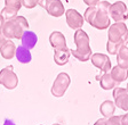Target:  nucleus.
Here are the masks:
<instances>
[{
  "instance_id": "1",
  "label": "nucleus",
  "mask_w": 128,
  "mask_h": 125,
  "mask_svg": "<svg viewBox=\"0 0 128 125\" xmlns=\"http://www.w3.org/2000/svg\"><path fill=\"white\" fill-rule=\"evenodd\" d=\"M111 3L108 1H100L96 6H88L85 11V21L97 30H105L110 26L109 8Z\"/></svg>"
},
{
  "instance_id": "2",
  "label": "nucleus",
  "mask_w": 128,
  "mask_h": 125,
  "mask_svg": "<svg viewBox=\"0 0 128 125\" xmlns=\"http://www.w3.org/2000/svg\"><path fill=\"white\" fill-rule=\"evenodd\" d=\"M74 43L77 45L76 50H71V55L80 61H87L92 57V48L89 44V37L81 29L74 32Z\"/></svg>"
},
{
  "instance_id": "3",
  "label": "nucleus",
  "mask_w": 128,
  "mask_h": 125,
  "mask_svg": "<svg viewBox=\"0 0 128 125\" xmlns=\"http://www.w3.org/2000/svg\"><path fill=\"white\" fill-rule=\"evenodd\" d=\"M108 39L111 43L121 47L128 43V29L124 22H116L109 26Z\"/></svg>"
},
{
  "instance_id": "4",
  "label": "nucleus",
  "mask_w": 128,
  "mask_h": 125,
  "mask_svg": "<svg viewBox=\"0 0 128 125\" xmlns=\"http://www.w3.org/2000/svg\"><path fill=\"white\" fill-rule=\"evenodd\" d=\"M24 31L25 29L16 18L6 21L1 30L6 39H21Z\"/></svg>"
},
{
  "instance_id": "5",
  "label": "nucleus",
  "mask_w": 128,
  "mask_h": 125,
  "mask_svg": "<svg viewBox=\"0 0 128 125\" xmlns=\"http://www.w3.org/2000/svg\"><path fill=\"white\" fill-rule=\"evenodd\" d=\"M0 84L8 90H13L18 84V77L13 71V66H7L0 71Z\"/></svg>"
},
{
  "instance_id": "6",
  "label": "nucleus",
  "mask_w": 128,
  "mask_h": 125,
  "mask_svg": "<svg viewBox=\"0 0 128 125\" xmlns=\"http://www.w3.org/2000/svg\"><path fill=\"white\" fill-rule=\"evenodd\" d=\"M70 82H71V80H70V76L66 73H60L53 83L52 94L54 97H57V98L64 96V93L66 92L68 88H69Z\"/></svg>"
},
{
  "instance_id": "7",
  "label": "nucleus",
  "mask_w": 128,
  "mask_h": 125,
  "mask_svg": "<svg viewBox=\"0 0 128 125\" xmlns=\"http://www.w3.org/2000/svg\"><path fill=\"white\" fill-rule=\"evenodd\" d=\"M109 14L114 22H125L126 19H128L127 6L122 1H116L114 3L110 5Z\"/></svg>"
},
{
  "instance_id": "8",
  "label": "nucleus",
  "mask_w": 128,
  "mask_h": 125,
  "mask_svg": "<svg viewBox=\"0 0 128 125\" xmlns=\"http://www.w3.org/2000/svg\"><path fill=\"white\" fill-rule=\"evenodd\" d=\"M46 9L50 16L54 17H61L65 11H64V6L61 0H42L39 3Z\"/></svg>"
},
{
  "instance_id": "9",
  "label": "nucleus",
  "mask_w": 128,
  "mask_h": 125,
  "mask_svg": "<svg viewBox=\"0 0 128 125\" xmlns=\"http://www.w3.org/2000/svg\"><path fill=\"white\" fill-rule=\"evenodd\" d=\"M90 60L93 63V65L95 67H97L98 69H101L102 72L108 73L111 71L112 66H111V60H110L109 56L104 55V53H94L92 55Z\"/></svg>"
},
{
  "instance_id": "10",
  "label": "nucleus",
  "mask_w": 128,
  "mask_h": 125,
  "mask_svg": "<svg viewBox=\"0 0 128 125\" xmlns=\"http://www.w3.org/2000/svg\"><path fill=\"white\" fill-rule=\"evenodd\" d=\"M65 17H66V23L72 30L81 29L84 25L85 18L81 14H79L76 9H68L65 11Z\"/></svg>"
},
{
  "instance_id": "11",
  "label": "nucleus",
  "mask_w": 128,
  "mask_h": 125,
  "mask_svg": "<svg viewBox=\"0 0 128 125\" xmlns=\"http://www.w3.org/2000/svg\"><path fill=\"white\" fill-rule=\"evenodd\" d=\"M113 98H114V104L120 109L125 112H128V91L127 89L116 86L113 90Z\"/></svg>"
},
{
  "instance_id": "12",
  "label": "nucleus",
  "mask_w": 128,
  "mask_h": 125,
  "mask_svg": "<svg viewBox=\"0 0 128 125\" xmlns=\"http://www.w3.org/2000/svg\"><path fill=\"white\" fill-rule=\"evenodd\" d=\"M71 50L68 47L62 49H54V61L58 66H63L69 61Z\"/></svg>"
},
{
  "instance_id": "13",
  "label": "nucleus",
  "mask_w": 128,
  "mask_h": 125,
  "mask_svg": "<svg viewBox=\"0 0 128 125\" xmlns=\"http://www.w3.org/2000/svg\"><path fill=\"white\" fill-rule=\"evenodd\" d=\"M49 42L54 49H62L66 47V39L60 31H54L49 35Z\"/></svg>"
},
{
  "instance_id": "14",
  "label": "nucleus",
  "mask_w": 128,
  "mask_h": 125,
  "mask_svg": "<svg viewBox=\"0 0 128 125\" xmlns=\"http://www.w3.org/2000/svg\"><path fill=\"white\" fill-rule=\"evenodd\" d=\"M15 51H16V47L13 41H10V39H7L2 44L0 45V53L5 59L14 58L15 57Z\"/></svg>"
},
{
  "instance_id": "15",
  "label": "nucleus",
  "mask_w": 128,
  "mask_h": 125,
  "mask_svg": "<svg viewBox=\"0 0 128 125\" xmlns=\"http://www.w3.org/2000/svg\"><path fill=\"white\" fill-rule=\"evenodd\" d=\"M21 40H22V45H24L28 49H32V48H34V45L37 44L38 37L34 32L29 31V30H25L23 32V34H22Z\"/></svg>"
},
{
  "instance_id": "16",
  "label": "nucleus",
  "mask_w": 128,
  "mask_h": 125,
  "mask_svg": "<svg viewBox=\"0 0 128 125\" xmlns=\"http://www.w3.org/2000/svg\"><path fill=\"white\" fill-rule=\"evenodd\" d=\"M98 81H100L101 88L104 89V90H111V89H114L116 86H119V84H120V83H118L117 81L111 76L110 72L104 73V74L98 79Z\"/></svg>"
},
{
  "instance_id": "17",
  "label": "nucleus",
  "mask_w": 128,
  "mask_h": 125,
  "mask_svg": "<svg viewBox=\"0 0 128 125\" xmlns=\"http://www.w3.org/2000/svg\"><path fill=\"white\" fill-rule=\"evenodd\" d=\"M15 57L20 63H22V64H28V63H30V61L32 60V56H31V52H30V49L25 48L24 45H18V47L16 48Z\"/></svg>"
},
{
  "instance_id": "18",
  "label": "nucleus",
  "mask_w": 128,
  "mask_h": 125,
  "mask_svg": "<svg viewBox=\"0 0 128 125\" xmlns=\"http://www.w3.org/2000/svg\"><path fill=\"white\" fill-rule=\"evenodd\" d=\"M110 74H111V76L113 77V79H114L118 83H121V82H124V81L127 80V77H128V69L127 68H124V67L119 66V65H117V66H114V67H112V68H111Z\"/></svg>"
},
{
  "instance_id": "19",
  "label": "nucleus",
  "mask_w": 128,
  "mask_h": 125,
  "mask_svg": "<svg viewBox=\"0 0 128 125\" xmlns=\"http://www.w3.org/2000/svg\"><path fill=\"white\" fill-rule=\"evenodd\" d=\"M117 64L124 68L128 69V47L126 44L121 45L117 52Z\"/></svg>"
},
{
  "instance_id": "20",
  "label": "nucleus",
  "mask_w": 128,
  "mask_h": 125,
  "mask_svg": "<svg viewBox=\"0 0 128 125\" xmlns=\"http://www.w3.org/2000/svg\"><path fill=\"white\" fill-rule=\"evenodd\" d=\"M114 110H116V104L114 102H112L111 100H105L102 102L101 107H100V112L101 114L103 115L104 117H111L112 115L114 114Z\"/></svg>"
},
{
  "instance_id": "21",
  "label": "nucleus",
  "mask_w": 128,
  "mask_h": 125,
  "mask_svg": "<svg viewBox=\"0 0 128 125\" xmlns=\"http://www.w3.org/2000/svg\"><path fill=\"white\" fill-rule=\"evenodd\" d=\"M17 13H18V9L10 7V6H5L4 9L1 10V15L5 18V21H9V19H13L17 16Z\"/></svg>"
},
{
  "instance_id": "22",
  "label": "nucleus",
  "mask_w": 128,
  "mask_h": 125,
  "mask_svg": "<svg viewBox=\"0 0 128 125\" xmlns=\"http://www.w3.org/2000/svg\"><path fill=\"white\" fill-rule=\"evenodd\" d=\"M105 125H121V116H114V115H112L111 117L106 118Z\"/></svg>"
},
{
  "instance_id": "23",
  "label": "nucleus",
  "mask_w": 128,
  "mask_h": 125,
  "mask_svg": "<svg viewBox=\"0 0 128 125\" xmlns=\"http://www.w3.org/2000/svg\"><path fill=\"white\" fill-rule=\"evenodd\" d=\"M40 0H22V6H24L25 8H34L37 5H39Z\"/></svg>"
},
{
  "instance_id": "24",
  "label": "nucleus",
  "mask_w": 128,
  "mask_h": 125,
  "mask_svg": "<svg viewBox=\"0 0 128 125\" xmlns=\"http://www.w3.org/2000/svg\"><path fill=\"white\" fill-rule=\"evenodd\" d=\"M5 5L14 7V8L20 10L22 7V0H5Z\"/></svg>"
},
{
  "instance_id": "25",
  "label": "nucleus",
  "mask_w": 128,
  "mask_h": 125,
  "mask_svg": "<svg viewBox=\"0 0 128 125\" xmlns=\"http://www.w3.org/2000/svg\"><path fill=\"white\" fill-rule=\"evenodd\" d=\"M101 0H84V2L88 6H96Z\"/></svg>"
},
{
  "instance_id": "26",
  "label": "nucleus",
  "mask_w": 128,
  "mask_h": 125,
  "mask_svg": "<svg viewBox=\"0 0 128 125\" xmlns=\"http://www.w3.org/2000/svg\"><path fill=\"white\" fill-rule=\"evenodd\" d=\"M121 125H128V113L121 116Z\"/></svg>"
},
{
  "instance_id": "27",
  "label": "nucleus",
  "mask_w": 128,
  "mask_h": 125,
  "mask_svg": "<svg viewBox=\"0 0 128 125\" xmlns=\"http://www.w3.org/2000/svg\"><path fill=\"white\" fill-rule=\"evenodd\" d=\"M5 18H4L2 17V15H1V14H0V31H1V30H2V26H4V24H5Z\"/></svg>"
},
{
  "instance_id": "28",
  "label": "nucleus",
  "mask_w": 128,
  "mask_h": 125,
  "mask_svg": "<svg viewBox=\"0 0 128 125\" xmlns=\"http://www.w3.org/2000/svg\"><path fill=\"white\" fill-rule=\"evenodd\" d=\"M105 121H106L105 118H101V120H98L94 125H105Z\"/></svg>"
},
{
  "instance_id": "29",
  "label": "nucleus",
  "mask_w": 128,
  "mask_h": 125,
  "mask_svg": "<svg viewBox=\"0 0 128 125\" xmlns=\"http://www.w3.org/2000/svg\"><path fill=\"white\" fill-rule=\"evenodd\" d=\"M4 125H15V123L13 122L12 120H5V122H4Z\"/></svg>"
},
{
  "instance_id": "30",
  "label": "nucleus",
  "mask_w": 128,
  "mask_h": 125,
  "mask_svg": "<svg viewBox=\"0 0 128 125\" xmlns=\"http://www.w3.org/2000/svg\"><path fill=\"white\" fill-rule=\"evenodd\" d=\"M126 89H127V91H128V83H127V88H126Z\"/></svg>"
},
{
  "instance_id": "31",
  "label": "nucleus",
  "mask_w": 128,
  "mask_h": 125,
  "mask_svg": "<svg viewBox=\"0 0 128 125\" xmlns=\"http://www.w3.org/2000/svg\"><path fill=\"white\" fill-rule=\"evenodd\" d=\"M53 125H61V124H53Z\"/></svg>"
},
{
  "instance_id": "32",
  "label": "nucleus",
  "mask_w": 128,
  "mask_h": 125,
  "mask_svg": "<svg viewBox=\"0 0 128 125\" xmlns=\"http://www.w3.org/2000/svg\"><path fill=\"white\" fill-rule=\"evenodd\" d=\"M41 1H42V0H40V2H41ZM40 2H39V3H40Z\"/></svg>"
}]
</instances>
